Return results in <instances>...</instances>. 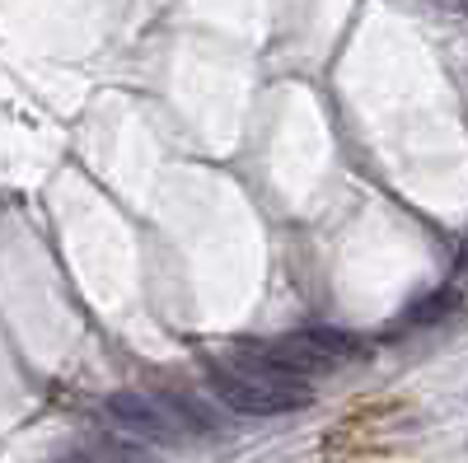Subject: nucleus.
Returning <instances> with one entry per match:
<instances>
[{
  "label": "nucleus",
  "instance_id": "nucleus-4",
  "mask_svg": "<svg viewBox=\"0 0 468 463\" xmlns=\"http://www.w3.org/2000/svg\"><path fill=\"white\" fill-rule=\"evenodd\" d=\"M459 304H463V290H459V286H441V290H431L426 300H417L408 314H403L399 328H431V323H445Z\"/></svg>",
  "mask_w": 468,
  "mask_h": 463
},
{
  "label": "nucleus",
  "instance_id": "nucleus-5",
  "mask_svg": "<svg viewBox=\"0 0 468 463\" xmlns=\"http://www.w3.org/2000/svg\"><path fill=\"white\" fill-rule=\"evenodd\" d=\"M304 332L314 337L333 361H356V356H366L361 337H351V332H342V328H304Z\"/></svg>",
  "mask_w": 468,
  "mask_h": 463
},
{
  "label": "nucleus",
  "instance_id": "nucleus-2",
  "mask_svg": "<svg viewBox=\"0 0 468 463\" xmlns=\"http://www.w3.org/2000/svg\"><path fill=\"white\" fill-rule=\"evenodd\" d=\"M239 365L249 370H267V374H286V379H304V374H324L337 361L309 332H286L277 342H258L239 352Z\"/></svg>",
  "mask_w": 468,
  "mask_h": 463
},
{
  "label": "nucleus",
  "instance_id": "nucleus-8",
  "mask_svg": "<svg viewBox=\"0 0 468 463\" xmlns=\"http://www.w3.org/2000/svg\"><path fill=\"white\" fill-rule=\"evenodd\" d=\"M61 463H70V458H61Z\"/></svg>",
  "mask_w": 468,
  "mask_h": 463
},
{
  "label": "nucleus",
  "instance_id": "nucleus-6",
  "mask_svg": "<svg viewBox=\"0 0 468 463\" xmlns=\"http://www.w3.org/2000/svg\"><path fill=\"white\" fill-rule=\"evenodd\" d=\"M459 277L468 281V239H463V248H459Z\"/></svg>",
  "mask_w": 468,
  "mask_h": 463
},
{
  "label": "nucleus",
  "instance_id": "nucleus-7",
  "mask_svg": "<svg viewBox=\"0 0 468 463\" xmlns=\"http://www.w3.org/2000/svg\"><path fill=\"white\" fill-rule=\"evenodd\" d=\"M450 5H454L459 15H468V0H450Z\"/></svg>",
  "mask_w": 468,
  "mask_h": 463
},
{
  "label": "nucleus",
  "instance_id": "nucleus-1",
  "mask_svg": "<svg viewBox=\"0 0 468 463\" xmlns=\"http://www.w3.org/2000/svg\"><path fill=\"white\" fill-rule=\"evenodd\" d=\"M211 389L220 394L225 407L244 412V416H282V412H300V407L314 403V394H309L304 384H295L286 374L249 370V365L216 370L211 374Z\"/></svg>",
  "mask_w": 468,
  "mask_h": 463
},
{
  "label": "nucleus",
  "instance_id": "nucleus-3",
  "mask_svg": "<svg viewBox=\"0 0 468 463\" xmlns=\"http://www.w3.org/2000/svg\"><path fill=\"white\" fill-rule=\"evenodd\" d=\"M103 407H108V416H112V426H122V431H132V436H141V440L169 445V440L183 436V426L165 412V403H154V398H145V394H108Z\"/></svg>",
  "mask_w": 468,
  "mask_h": 463
}]
</instances>
